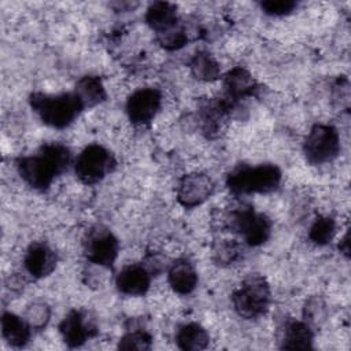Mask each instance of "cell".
Segmentation results:
<instances>
[{"label":"cell","mask_w":351,"mask_h":351,"mask_svg":"<svg viewBox=\"0 0 351 351\" xmlns=\"http://www.w3.org/2000/svg\"><path fill=\"white\" fill-rule=\"evenodd\" d=\"M119 251V241L115 234L103 225L92 226L84 239L85 258L97 266L111 269Z\"/></svg>","instance_id":"8"},{"label":"cell","mask_w":351,"mask_h":351,"mask_svg":"<svg viewBox=\"0 0 351 351\" xmlns=\"http://www.w3.org/2000/svg\"><path fill=\"white\" fill-rule=\"evenodd\" d=\"M208 341L210 336L207 330L196 322L184 324L176 332V343L178 348L184 351L204 350L208 346Z\"/></svg>","instance_id":"20"},{"label":"cell","mask_w":351,"mask_h":351,"mask_svg":"<svg viewBox=\"0 0 351 351\" xmlns=\"http://www.w3.org/2000/svg\"><path fill=\"white\" fill-rule=\"evenodd\" d=\"M236 103L228 97H221L215 100H208L203 103L199 108V121L203 133L207 137H215L221 130L222 122L226 115H229Z\"/></svg>","instance_id":"13"},{"label":"cell","mask_w":351,"mask_h":351,"mask_svg":"<svg viewBox=\"0 0 351 351\" xmlns=\"http://www.w3.org/2000/svg\"><path fill=\"white\" fill-rule=\"evenodd\" d=\"M152 344L151 335L144 329H133L125 333L118 343L119 350H149Z\"/></svg>","instance_id":"28"},{"label":"cell","mask_w":351,"mask_h":351,"mask_svg":"<svg viewBox=\"0 0 351 351\" xmlns=\"http://www.w3.org/2000/svg\"><path fill=\"white\" fill-rule=\"evenodd\" d=\"M197 273L193 265L185 258H180L169 266L167 281L173 291L180 295H189L193 292L197 285Z\"/></svg>","instance_id":"16"},{"label":"cell","mask_w":351,"mask_h":351,"mask_svg":"<svg viewBox=\"0 0 351 351\" xmlns=\"http://www.w3.org/2000/svg\"><path fill=\"white\" fill-rule=\"evenodd\" d=\"M29 103L40 119L55 129L67 128L84 110L75 92H64L59 95L34 92L30 95Z\"/></svg>","instance_id":"2"},{"label":"cell","mask_w":351,"mask_h":351,"mask_svg":"<svg viewBox=\"0 0 351 351\" xmlns=\"http://www.w3.org/2000/svg\"><path fill=\"white\" fill-rule=\"evenodd\" d=\"M71 163V152L62 143H47L33 155L21 156L15 167L22 180L37 191H47Z\"/></svg>","instance_id":"1"},{"label":"cell","mask_w":351,"mask_h":351,"mask_svg":"<svg viewBox=\"0 0 351 351\" xmlns=\"http://www.w3.org/2000/svg\"><path fill=\"white\" fill-rule=\"evenodd\" d=\"M271 292L266 278L261 274H251L232 295L234 311L245 319L262 317L270 306Z\"/></svg>","instance_id":"4"},{"label":"cell","mask_w":351,"mask_h":351,"mask_svg":"<svg viewBox=\"0 0 351 351\" xmlns=\"http://www.w3.org/2000/svg\"><path fill=\"white\" fill-rule=\"evenodd\" d=\"M336 233V222L332 217L319 215L315 218L308 230V239L317 245H326Z\"/></svg>","instance_id":"24"},{"label":"cell","mask_w":351,"mask_h":351,"mask_svg":"<svg viewBox=\"0 0 351 351\" xmlns=\"http://www.w3.org/2000/svg\"><path fill=\"white\" fill-rule=\"evenodd\" d=\"M303 152L311 165L332 162L340 152L339 132L332 125L315 123L303 143Z\"/></svg>","instance_id":"7"},{"label":"cell","mask_w":351,"mask_h":351,"mask_svg":"<svg viewBox=\"0 0 351 351\" xmlns=\"http://www.w3.org/2000/svg\"><path fill=\"white\" fill-rule=\"evenodd\" d=\"M214 192L213 180L204 173H191L184 176L177 188V200L185 208L203 204Z\"/></svg>","instance_id":"10"},{"label":"cell","mask_w":351,"mask_h":351,"mask_svg":"<svg viewBox=\"0 0 351 351\" xmlns=\"http://www.w3.org/2000/svg\"><path fill=\"white\" fill-rule=\"evenodd\" d=\"M32 328L23 317L14 313H3L1 315V335L4 340L16 348L25 347L32 336Z\"/></svg>","instance_id":"18"},{"label":"cell","mask_w":351,"mask_h":351,"mask_svg":"<svg viewBox=\"0 0 351 351\" xmlns=\"http://www.w3.org/2000/svg\"><path fill=\"white\" fill-rule=\"evenodd\" d=\"M75 95L81 100L84 108L95 107L106 100L107 93L101 80L97 75H84L78 80L75 89Z\"/></svg>","instance_id":"21"},{"label":"cell","mask_w":351,"mask_h":351,"mask_svg":"<svg viewBox=\"0 0 351 351\" xmlns=\"http://www.w3.org/2000/svg\"><path fill=\"white\" fill-rule=\"evenodd\" d=\"M191 73L195 78L204 82H211L219 78L221 67L217 59L207 51H197L189 62Z\"/></svg>","instance_id":"22"},{"label":"cell","mask_w":351,"mask_h":351,"mask_svg":"<svg viewBox=\"0 0 351 351\" xmlns=\"http://www.w3.org/2000/svg\"><path fill=\"white\" fill-rule=\"evenodd\" d=\"M58 262V256L53 250L45 243H32L26 250L23 265L26 271L33 278H44L49 276Z\"/></svg>","instance_id":"12"},{"label":"cell","mask_w":351,"mask_h":351,"mask_svg":"<svg viewBox=\"0 0 351 351\" xmlns=\"http://www.w3.org/2000/svg\"><path fill=\"white\" fill-rule=\"evenodd\" d=\"M145 22L158 34L180 22L177 7L169 1H155L145 12Z\"/></svg>","instance_id":"19"},{"label":"cell","mask_w":351,"mask_h":351,"mask_svg":"<svg viewBox=\"0 0 351 351\" xmlns=\"http://www.w3.org/2000/svg\"><path fill=\"white\" fill-rule=\"evenodd\" d=\"M241 255V245L236 240L223 239L213 245V261L219 266L234 263Z\"/></svg>","instance_id":"25"},{"label":"cell","mask_w":351,"mask_h":351,"mask_svg":"<svg viewBox=\"0 0 351 351\" xmlns=\"http://www.w3.org/2000/svg\"><path fill=\"white\" fill-rule=\"evenodd\" d=\"M160 103L162 95L156 88H141L132 93L126 101L128 117L136 125H145L155 118Z\"/></svg>","instance_id":"11"},{"label":"cell","mask_w":351,"mask_h":351,"mask_svg":"<svg viewBox=\"0 0 351 351\" xmlns=\"http://www.w3.org/2000/svg\"><path fill=\"white\" fill-rule=\"evenodd\" d=\"M223 222L229 230L239 233L244 241L252 247L263 244L271 232L270 219L256 213L248 204H240L228 211L223 217Z\"/></svg>","instance_id":"5"},{"label":"cell","mask_w":351,"mask_h":351,"mask_svg":"<svg viewBox=\"0 0 351 351\" xmlns=\"http://www.w3.org/2000/svg\"><path fill=\"white\" fill-rule=\"evenodd\" d=\"M333 101L337 106L347 108L350 103V85L347 78H339L333 85Z\"/></svg>","instance_id":"30"},{"label":"cell","mask_w":351,"mask_h":351,"mask_svg":"<svg viewBox=\"0 0 351 351\" xmlns=\"http://www.w3.org/2000/svg\"><path fill=\"white\" fill-rule=\"evenodd\" d=\"M158 43L167 51H174L182 48L188 43V33L181 21L173 27L163 30L156 34Z\"/></svg>","instance_id":"26"},{"label":"cell","mask_w":351,"mask_h":351,"mask_svg":"<svg viewBox=\"0 0 351 351\" xmlns=\"http://www.w3.org/2000/svg\"><path fill=\"white\" fill-rule=\"evenodd\" d=\"M23 318L34 330L44 329L51 318V307L45 302H33L30 303L25 313Z\"/></svg>","instance_id":"27"},{"label":"cell","mask_w":351,"mask_h":351,"mask_svg":"<svg viewBox=\"0 0 351 351\" xmlns=\"http://www.w3.org/2000/svg\"><path fill=\"white\" fill-rule=\"evenodd\" d=\"M313 329L304 321L289 319L285 322L281 333V348L307 350L313 347Z\"/></svg>","instance_id":"17"},{"label":"cell","mask_w":351,"mask_h":351,"mask_svg":"<svg viewBox=\"0 0 351 351\" xmlns=\"http://www.w3.org/2000/svg\"><path fill=\"white\" fill-rule=\"evenodd\" d=\"M97 330L95 318L82 310H71L59 324L62 339L70 348L81 347L89 339L96 336Z\"/></svg>","instance_id":"9"},{"label":"cell","mask_w":351,"mask_h":351,"mask_svg":"<svg viewBox=\"0 0 351 351\" xmlns=\"http://www.w3.org/2000/svg\"><path fill=\"white\" fill-rule=\"evenodd\" d=\"M115 285L121 293L140 296L149 289L151 274L143 265H129L118 273Z\"/></svg>","instance_id":"15"},{"label":"cell","mask_w":351,"mask_h":351,"mask_svg":"<svg viewBox=\"0 0 351 351\" xmlns=\"http://www.w3.org/2000/svg\"><path fill=\"white\" fill-rule=\"evenodd\" d=\"M223 88L225 97L237 103L241 99L252 96L258 90V82L250 71L241 66H236L226 73L223 78Z\"/></svg>","instance_id":"14"},{"label":"cell","mask_w":351,"mask_h":351,"mask_svg":"<svg viewBox=\"0 0 351 351\" xmlns=\"http://www.w3.org/2000/svg\"><path fill=\"white\" fill-rule=\"evenodd\" d=\"M281 177V170L271 163L241 165L228 174L226 186L233 195L270 193L278 188Z\"/></svg>","instance_id":"3"},{"label":"cell","mask_w":351,"mask_h":351,"mask_svg":"<svg viewBox=\"0 0 351 351\" xmlns=\"http://www.w3.org/2000/svg\"><path fill=\"white\" fill-rule=\"evenodd\" d=\"M339 250L340 252H343L346 256H348L350 254V241H348V232L344 234V237L340 240L339 243Z\"/></svg>","instance_id":"31"},{"label":"cell","mask_w":351,"mask_h":351,"mask_svg":"<svg viewBox=\"0 0 351 351\" xmlns=\"http://www.w3.org/2000/svg\"><path fill=\"white\" fill-rule=\"evenodd\" d=\"M328 318V306L321 296H311L303 306V321L314 330L321 328Z\"/></svg>","instance_id":"23"},{"label":"cell","mask_w":351,"mask_h":351,"mask_svg":"<svg viewBox=\"0 0 351 351\" xmlns=\"http://www.w3.org/2000/svg\"><path fill=\"white\" fill-rule=\"evenodd\" d=\"M117 160L111 151L99 144L85 147L74 162V171L77 178L86 184L93 185L101 181L115 169Z\"/></svg>","instance_id":"6"},{"label":"cell","mask_w":351,"mask_h":351,"mask_svg":"<svg viewBox=\"0 0 351 351\" xmlns=\"http://www.w3.org/2000/svg\"><path fill=\"white\" fill-rule=\"evenodd\" d=\"M298 3L293 0H265L261 3V8L269 14V15H274V16H281V15H287L291 11H293L296 8Z\"/></svg>","instance_id":"29"}]
</instances>
